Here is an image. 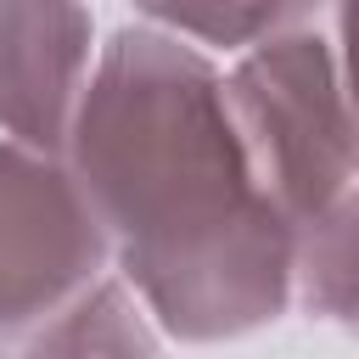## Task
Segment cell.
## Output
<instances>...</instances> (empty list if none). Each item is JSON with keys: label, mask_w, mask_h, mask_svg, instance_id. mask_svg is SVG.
<instances>
[{"label": "cell", "mask_w": 359, "mask_h": 359, "mask_svg": "<svg viewBox=\"0 0 359 359\" xmlns=\"http://www.w3.org/2000/svg\"><path fill=\"white\" fill-rule=\"evenodd\" d=\"M297 17H309V6H236V11H163L146 6L140 22L174 34V39H202V45H224V50H252L258 39L292 28Z\"/></svg>", "instance_id": "cell-6"}, {"label": "cell", "mask_w": 359, "mask_h": 359, "mask_svg": "<svg viewBox=\"0 0 359 359\" xmlns=\"http://www.w3.org/2000/svg\"><path fill=\"white\" fill-rule=\"evenodd\" d=\"M224 107L247 174L292 247L331 224H353V118L314 11L241 50L224 73Z\"/></svg>", "instance_id": "cell-2"}, {"label": "cell", "mask_w": 359, "mask_h": 359, "mask_svg": "<svg viewBox=\"0 0 359 359\" xmlns=\"http://www.w3.org/2000/svg\"><path fill=\"white\" fill-rule=\"evenodd\" d=\"M11 359H163V348L129 286L118 275H101L62 314L28 331Z\"/></svg>", "instance_id": "cell-5"}, {"label": "cell", "mask_w": 359, "mask_h": 359, "mask_svg": "<svg viewBox=\"0 0 359 359\" xmlns=\"http://www.w3.org/2000/svg\"><path fill=\"white\" fill-rule=\"evenodd\" d=\"M84 6H0V129L11 146L62 157L95 67Z\"/></svg>", "instance_id": "cell-4"}, {"label": "cell", "mask_w": 359, "mask_h": 359, "mask_svg": "<svg viewBox=\"0 0 359 359\" xmlns=\"http://www.w3.org/2000/svg\"><path fill=\"white\" fill-rule=\"evenodd\" d=\"M107 236L62 157L0 140V342H22L107 275Z\"/></svg>", "instance_id": "cell-3"}, {"label": "cell", "mask_w": 359, "mask_h": 359, "mask_svg": "<svg viewBox=\"0 0 359 359\" xmlns=\"http://www.w3.org/2000/svg\"><path fill=\"white\" fill-rule=\"evenodd\" d=\"M62 163L123 286L180 342H230L292 303V236L258 196L224 73L185 39L123 22L95 50Z\"/></svg>", "instance_id": "cell-1"}]
</instances>
